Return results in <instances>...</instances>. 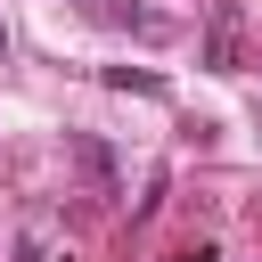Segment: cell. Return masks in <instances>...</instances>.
Segmentation results:
<instances>
[{
  "label": "cell",
  "instance_id": "5b68a950",
  "mask_svg": "<svg viewBox=\"0 0 262 262\" xmlns=\"http://www.w3.org/2000/svg\"><path fill=\"white\" fill-rule=\"evenodd\" d=\"M0 57H8V25H0Z\"/></svg>",
  "mask_w": 262,
  "mask_h": 262
},
{
  "label": "cell",
  "instance_id": "277c9868",
  "mask_svg": "<svg viewBox=\"0 0 262 262\" xmlns=\"http://www.w3.org/2000/svg\"><path fill=\"white\" fill-rule=\"evenodd\" d=\"M16 262H41V246H33V237H25V246H16Z\"/></svg>",
  "mask_w": 262,
  "mask_h": 262
},
{
  "label": "cell",
  "instance_id": "7a4b0ae2",
  "mask_svg": "<svg viewBox=\"0 0 262 262\" xmlns=\"http://www.w3.org/2000/svg\"><path fill=\"white\" fill-rule=\"evenodd\" d=\"M98 25H123V33H147V41H164V16L156 8H131V0H82Z\"/></svg>",
  "mask_w": 262,
  "mask_h": 262
},
{
  "label": "cell",
  "instance_id": "3957f363",
  "mask_svg": "<svg viewBox=\"0 0 262 262\" xmlns=\"http://www.w3.org/2000/svg\"><path fill=\"white\" fill-rule=\"evenodd\" d=\"M106 82H115V90H139V98H164V74H131V66H115Z\"/></svg>",
  "mask_w": 262,
  "mask_h": 262
},
{
  "label": "cell",
  "instance_id": "6da1fadb",
  "mask_svg": "<svg viewBox=\"0 0 262 262\" xmlns=\"http://www.w3.org/2000/svg\"><path fill=\"white\" fill-rule=\"evenodd\" d=\"M205 66H213V74H237V66H246V16H237V0H221V8L205 16Z\"/></svg>",
  "mask_w": 262,
  "mask_h": 262
}]
</instances>
